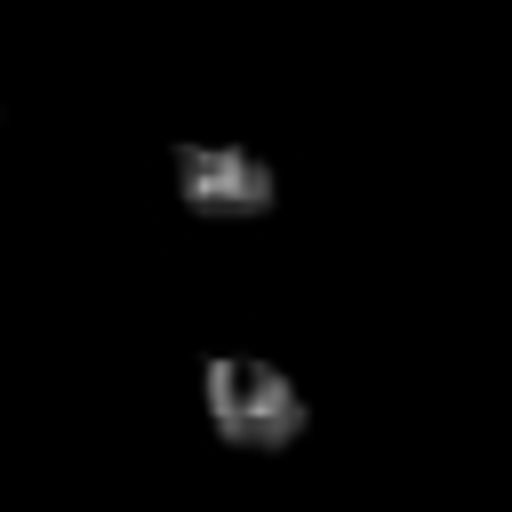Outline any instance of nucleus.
Listing matches in <instances>:
<instances>
[{"label":"nucleus","mask_w":512,"mask_h":512,"mask_svg":"<svg viewBox=\"0 0 512 512\" xmlns=\"http://www.w3.org/2000/svg\"><path fill=\"white\" fill-rule=\"evenodd\" d=\"M168 192L200 224H256L280 208V168L240 136H184L168 144Z\"/></svg>","instance_id":"2"},{"label":"nucleus","mask_w":512,"mask_h":512,"mask_svg":"<svg viewBox=\"0 0 512 512\" xmlns=\"http://www.w3.org/2000/svg\"><path fill=\"white\" fill-rule=\"evenodd\" d=\"M0 128H8V104H0Z\"/></svg>","instance_id":"3"},{"label":"nucleus","mask_w":512,"mask_h":512,"mask_svg":"<svg viewBox=\"0 0 512 512\" xmlns=\"http://www.w3.org/2000/svg\"><path fill=\"white\" fill-rule=\"evenodd\" d=\"M200 416L240 456H288L312 432L304 384L280 360H264V352H208L200 360Z\"/></svg>","instance_id":"1"}]
</instances>
